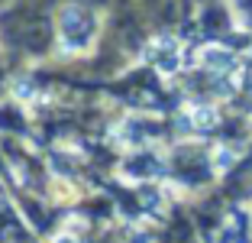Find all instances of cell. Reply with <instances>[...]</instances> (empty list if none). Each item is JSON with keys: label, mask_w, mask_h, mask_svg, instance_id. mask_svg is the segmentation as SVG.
I'll use <instances>...</instances> for the list:
<instances>
[{"label": "cell", "mask_w": 252, "mask_h": 243, "mask_svg": "<svg viewBox=\"0 0 252 243\" xmlns=\"http://www.w3.org/2000/svg\"><path fill=\"white\" fill-rule=\"evenodd\" d=\"M94 33H97V20L84 7H78V3L62 7V13H59V39H62L65 49H71V52L84 49L88 39H94Z\"/></svg>", "instance_id": "obj_1"}, {"label": "cell", "mask_w": 252, "mask_h": 243, "mask_svg": "<svg viewBox=\"0 0 252 243\" xmlns=\"http://www.w3.org/2000/svg\"><path fill=\"white\" fill-rule=\"evenodd\" d=\"M52 243H78V240H74V237H68V234H62V237H55Z\"/></svg>", "instance_id": "obj_2"}]
</instances>
